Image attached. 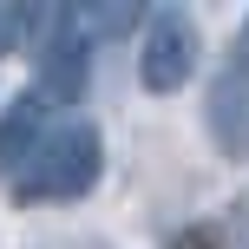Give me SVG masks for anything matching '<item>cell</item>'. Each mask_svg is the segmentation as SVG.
<instances>
[{"mask_svg": "<svg viewBox=\"0 0 249 249\" xmlns=\"http://www.w3.org/2000/svg\"><path fill=\"white\" fill-rule=\"evenodd\" d=\"M171 249H216V223H190L184 236H177Z\"/></svg>", "mask_w": 249, "mask_h": 249, "instance_id": "obj_8", "label": "cell"}, {"mask_svg": "<svg viewBox=\"0 0 249 249\" xmlns=\"http://www.w3.org/2000/svg\"><path fill=\"white\" fill-rule=\"evenodd\" d=\"M92 79V26H86V7H53V26L39 39V79L33 92H46L53 105L59 99H79Z\"/></svg>", "mask_w": 249, "mask_h": 249, "instance_id": "obj_3", "label": "cell"}, {"mask_svg": "<svg viewBox=\"0 0 249 249\" xmlns=\"http://www.w3.org/2000/svg\"><path fill=\"white\" fill-rule=\"evenodd\" d=\"M99 171H105L99 124L92 118H66V124L46 131V144L26 158V171L7 190H13V203H72V197H86L99 184Z\"/></svg>", "mask_w": 249, "mask_h": 249, "instance_id": "obj_1", "label": "cell"}, {"mask_svg": "<svg viewBox=\"0 0 249 249\" xmlns=\"http://www.w3.org/2000/svg\"><path fill=\"white\" fill-rule=\"evenodd\" d=\"M230 249H249V190L230 203Z\"/></svg>", "mask_w": 249, "mask_h": 249, "instance_id": "obj_7", "label": "cell"}, {"mask_svg": "<svg viewBox=\"0 0 249 249\" xmlns=\"http://www.w3.org/2000/svg\"><path fill=\"white\" fill-rule=\"evenodd\" d=\"M197 53H203V39H197V20H190L184 7H158V13H144V46H138V86L144 92H177V86H190V72H197Z\"/></svg>", "mask_w": 249, "mask_h": 249, "instance_id": "obj_2", "label": "cell"}, {"mask_svg": "<svg viewBox=\"0 0 249 249\" xmlns=\"http://www.w3.org/2000/svg\"><path fill=\"white\" fill-rule=\"evenodd\" d=\"M53 26V7H0V59L7 53H39V39H46Z\"/></svg>", "mask_w": 249, "mask_h": 249, "instance_id": "obj_6", "label": "cell"}, {"mask_svg": "<svg viewBox=\"0 0 249 249\" xmlns=\"http://www.w3.org/2000/svg\"><path fill=\"white\" fill-rule=\"evenodd\" d=\"M46 112H53L46 92H20V99H7V112H0V177H7V184L26 171V158L46 144V131H53Z\"/></svg>", "mask_w": 249, "mask_h": 249, "instance_id": "obj_5", "label": "cell"}, {"mask_svg": "<svg viewBox=\"0 0 249 249\" xmlns=\"http://www.w3.org/2000/svg\"><path fill=\"white\" fill-rule=\"evenodd\" d=\"M203 118H210V138L223 158H249V26H243L236 53H230V66L210 79Z\"/></svg>", "mask_w": 249, "mask_h": 249, "instance_id": "obj_4", "label": "cell"}]
</instances>
